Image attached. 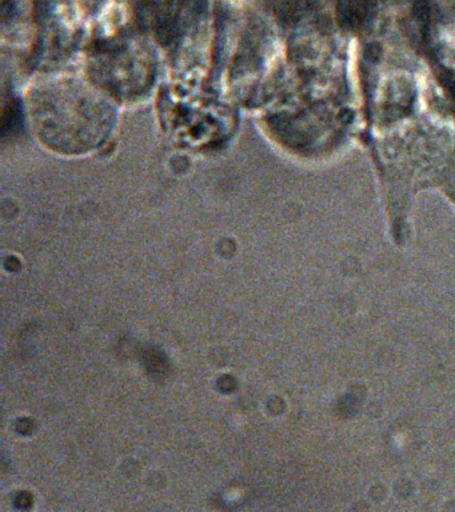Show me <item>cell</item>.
Listing matches in <instances>:
<instances>
[{"label": "cell", "mask_w": 455, "mask_h": 512, "mask_svg": "<svg viewBox=\"0 0 455 512\" xmlns=\"http://www.w3.org/2000/svg\"><path fill=\"white\" fill-rule=\"evenodd\" d=\"M31 127L46 147L65 155L101 146L117 123L113 99L79 75L47 76L27 99Z\"/></svg>", "instance_id": "1"}]
</instances>
